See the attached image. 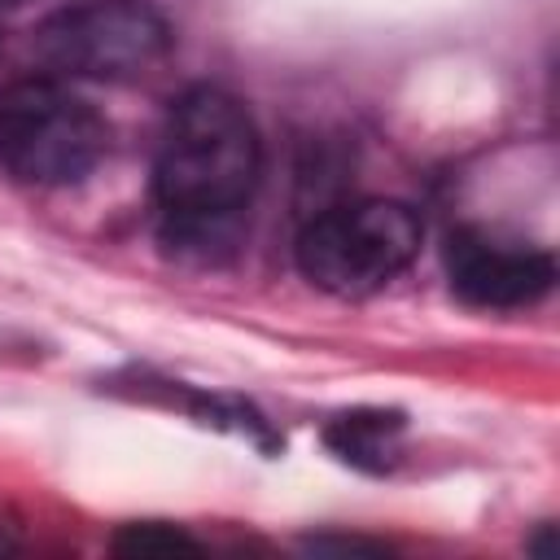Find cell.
<instances>
[{
    "mask_svg": "<svg viewBox=\"0 0 560 560\" xmlns=\"http://www.w3.org/2000/svg\"><path fill=\"white\" fill-rule=\"evenodd\" d=\"M262 175V140L249 109L223 88H188L166 118L153 197L171 241H219L249 206Z\"/></svg>",
    "mask_w": 560,
    "mask_h": 560,
    "instance_id": "6da1fadb",
    "label": "cell"
},
{
    "mask_svg": "<svg viewBox=\"0 0 560 560\" xmlns=\"http://www.w3.org/2000/svg\"><path fill=\"white\" fill-rule=\"evenodd\" d=\"M424 223L407 201L363 197L315 214L298 236L302 276L337 298H363L385 289L420 254Z\"/></svg>",
    "mask_w": 560,
    "mask_h": 560,
    "instance_id": "7a4b0ae2",
    "label": "cell"
},
{
    "mask_svg": "<svg viewBox=\"0 0 560 560\" xmlns=\"http://www.w3.org/2000/svg\"><path fill=\"white\" fill-rule=\"evenodd\" d=\"M109 144L105 118L57 79H13L0 88V166L39 188L83 179Z\"/></svg>",
    "mask_w": 560,
    "mask_h": 560,
    "instance_id": "3957f363",
    "label": "cell"
},
{
    "mask_svg": "<svg viewBox=\"0 0 560 560\" xmlns=\"http://www.w3.org/2000/svg\"><path fill=\"white\" fill-rule=\"evenodd\" d=\"M31 52L70 79L131 83L171 52V26L149 0H74L35 26Z\"/></svg>",
    "mask_w": 560,
    "mask_h": 560,
    "instance_id": "277c9868",
    "label": "cell"
},
{
    "mask_svg": "<svg viewBox=\"0 0 560 560\" xmlns=\"http://www.w3.org/2000/svg\"><path fill=\"white\" fill-rule=\"evenodd\" d=\"M446 276L468 306L516 311L534 306L551 289L556 262L547 249L525 245L516 236L490 228H459L446 241Z\"/></svg>",
    "mask_w": 560,
    "mask_h": 560,
    "instance_id": "5b68a950",
    "label": "cell"
},
{
    "mask_svg": "<svg viewBox=\"0 0 560 560\" xmlns=\"http://www.w3.org/2000/svg\"><path fill=\"white\" fill-rule=\"evenodd\" d=\"M389 429H398L394 416H346V420L328 433V442H332L346 459H363V455H376V451H381V442H385Z\"/></svg>",
    "mask_w": 560,
    "mask_h": 560,
    "instance_id": "8992f818",
    "label": "cell"
},
{
    "mask_svg": "<svg viewBox=\"0 0 560 560\" xmlns=\"http://www.w3.org/2000/svg\"><path fill=\"white\" fill-rule=\"evenodd\" d=\"M114 547L118 551H140V556H149V551H197V542L188 534L162 529V525H131V529L118 534Z\"/></svg>",
    "mask_w": 560,
    "mask_h": 560,
    "instance_id": "52a82bcc",
    "label": "cell"
},
{
    "mask_svg": "<svg viewBox=\"0 0 560 560\" xmlns=\"http://www.w3.org/2000/svg\"><path fill=\"white\" fill-rule=\"evenodd\" d=\"M13 4H22V0H0V9H13Z\"/></svg>",
    "mask_w": 560,
    "mask_h": 560,
    "instance_id": "ba28073f",
    "label": "cell"
}]
</instances>
